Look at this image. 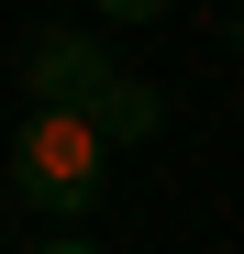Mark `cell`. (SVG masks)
Returning <instances> with one entry per match:
<instances>
[{"mask_svg":"<svg viewBox=\"0 0 244 254\" xmlns=\"http://www.w3.org/2000/svg\"><path fill=\"white\" fill-rule=\"evenodd\" d=\"M33 254H100V243H78V232H56V243H33Z\"/></svg>","mask_w":244,"mask_h":254,"instance_id":"277c9868","label":"cell"},{"mask_svg":"<svg viewBox=\"0 0 244 254\" xmlns=\"http://www.w3.org/2000/svg\"><path fill=\"white\" fill-rule=\"evenodd\" d=\"M167 0H100V22H155Z\"/></svg>","mask_w":244,"mask_h":254,"instance_id":"3957f363","label":"cell"},{"mask_svg":"<svg viewBox=\"0 0 244 254\" xmlns=\"http://www.w3.org/2000/svg\"><path fill=\"white\" fill-rule=\"evenodd\" d=\"M100 177H111V133L33 100V122L11 133V188H22L33 210H56V221H78V210L100 199Z\"/></svg>","mask_w":244,"mask_h":254,"instance_id":"7a4b0ae2","label":"cell"},{"mask_svg":"<svg viewBox=\"0 0 244 254\" xmlns=\"http://www.w3.org/2000/svg\"><path fill=\"white\" fill-rule=\"evenodd\" d=\"M22 89L45 100V111L100 122L111 144H155V133H167V100H155L144 77H122V66L100 56V33H45V45L22 56Z\"/></svg>","mask_w":244,"mask_h":254,"instance_id":"6da1fadb","label":"cell"}]
</instances>
